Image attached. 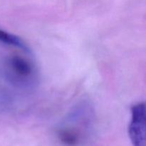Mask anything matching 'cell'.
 <instances>
[{
  "label": "cell",
  "mask_w": 146,
  "mask_h": 146,
  "mask_svg": "<svg viewBox=\"0 0 146 146\" xmlns=\"http://www.w3.org/2000/svg\"><path fill=\"white\" fill-rule=\"evenodd\" d=\"M0 42L17 47L25 51H29L28 46L20 37L1 29H0Z\"/></svg>",
  "instance_id": "3"
},
{
  "label": "cell",
  "mask_w": 146,
  "mask_h": 146,
  "mask_svg": "<svg viewBox=\"0 0 146 146\" xmlns=\"http://www.w3.org/2000/svg\"><path fill=\"white\" fill-rule=\"evenodd\" d=\"M128 135L133 146H145L146 111L144 102L138 103L131 107Z\"/></svg>",
  "instance_id": "2"
},
{
  "label": "cell",
  "mask_w": 146,
  "mask_h": 146,
  "mask_svg": "<svg viewBox=\"0 0 146 146\" xmlns=\"http://www.w3.org/2000/svg\"><path fill=\"white\" fill-rule=\"evenodd\" d=\"M7 74L10 81L19 86H29L36 78V68L28 58L19 55L10 56L6 62Z\"/></svg>",
  "instance_id": "1"
},
{
  "label": "cell",
  "mask_w": 146,
  "mask_h": 146,
  "mask_svg": "<svg viewBox=\"0 0 146 146\" xmlns=\"http://www.w3.org/2000/svg\"><path fill=\"white\" fill-rule=\"evenodd\" d=\"M58 138L64 144L69 146L76 145L78 142V135L75 131L71 129L61 130L58 133Z\"/></svg>",
  "instance_id": "4"
}]
</instances>
